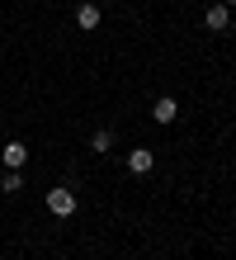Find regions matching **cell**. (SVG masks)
Here are the masks:
<instances>
[{"label":"cell","mask_w":236,"mask_h":260,"mask_svg":"<svg viewBox=\"0 0 236 260\" xmlns=\"http://www.w3.org/2000/svg\"><path fill=\"white\" fill-rule=\"evenodd\" d=\"M47 213H52V218H71V213H76V189L71 185L47 189Z\"/></svg>","instance_id":"6da1fadb"},{"label":"cell","mask_w":236,"mask_h":260,"mask_svg":"<svg viewBox=\"0 0 236 260\" xmlns=\"http://www.w3.org/2000/svg\"><path fill=\"white\" fill-rule=\"evenodd\" d=\"M151 166H156V151L151 147H132L128 151V171L132 175H151Z\"/></svg>","instance_id":"7a4b0ae2"},{"label":"cell","mask_w":236,"mask_h":260,"mask_svg":"<svg viewBox=\"0 0 236 260\" xmlns=\"http://www.w3.org/2000/svg\"><path fill=\"white\" fill-rule=\"evenodd\" d=\"M203 24H208V34H222V28H231V5H222V0H217V5L203 14Z\"/></svg>","instance_id":"3957f363"},{"label":"cell","mask_w":236,"mask_h":260,"mask_svg":"<svg viewBox=\"0 0 236 260\" xmlns=\"http://www.w3.org/2000/svg\"><path fill=\"white\" fill-rule=\"evenodd\" d=\"M151 118H156V123H175V118H180V104L170 100V95H161V100L151 104Z\"/></svg>","instance_id":"277c9868"},{"label":"cell","mask_w":236,"mask_h":260,"mask_svg":"<svg viewBox=\"0 0 236 260\" xmlns=\"http://www.w3.org/2000/svg\"><path fill=\"white\" fill-rule=\"evenodd\" d=\"M0 161H5L10 171H19V166L28 161V147L24 142H5V147H0Z\"/></svg>","instance_id":"5b68a950"},{"label":"cell","mask_w":236,"mask_h":260,"mask_svg":"<svg viewBox=\"0 0 236 260\" xmlns=\"http://www.w3.org/2000/svg\"><path fill=\"white\" fill-rule=\"evenodd\" d=\"M76 24H81L85 34H90V28H99V5H94V0H85V5H76Z\"/></svg>","instance_id":"8992f818"},{"label":"cell","mask_w":236,"mask_h":260,"mask_svg":"<svg viewBox=\"0 0 236 260\" xmlns=\"http://www.w3.org/2000/svg\"><path fill=\"white\" fill-rule=\"evenodd\" d=\"M24 189V175L19 171H5V175H0V194H19Z\"/></svg>","instance_id":"52a82bcc"},{"label":"cell","mask_w":236,"mask_h":260,"mask_svg":"<svg viewBox=\"0 0 236 260\" xmlns=\"http://www.w3.org/2000/svg\"><path fill=\"white\" fill-rule=\"evenodd\" d=\"M109 147H114V133H109V128H99L90 137V151H109Z\"/></svg>","instance_id":"ba28073f"},{"label":"cell","mask_w":236,"mask_h":260,"mask_svg":"<svg viewBox=\"0 0 236 260\" xmlns=\"http://www.w3.org/2000/svg\"><path fill=\"white\" fill-rule=\"evenodd\" d=\"M222 5H236V0H222Z\"/></svg>","instance_id":"9c48e42d"}]
</instances>
